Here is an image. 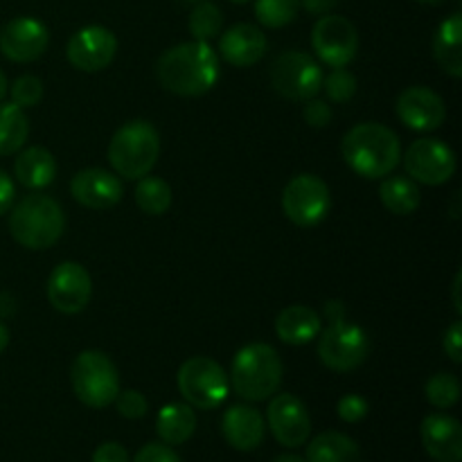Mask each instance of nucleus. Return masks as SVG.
<instances>
[{
	"label": "nucleus",
	"instance_id": "obj_1",
	"mask_svg": "<svg viewBox=\"0 0 462 462\" xmlns=\"http://www.w3.org/2000/svg\"><path fill=\"white\" fill-rule=\"evenodd\" d=\"M156 77L170 93L199 97L219 81V57L208 41L174 45L158 59Z\"/></svg>",
	"mask_w": 462,
	"mask_h": 462
},
{
	"label": "nucleus",
	"instance_id": "obj_2",
	"mask_svg": "<svg viewBox=\"0 0 462 462\" xmlns=\"http://www.w3.org/2000/svg\"><path fill=\"white\" fill-rule=\"evenodd\" d=\"M341 152L352 171L374 180L388 176L400 165L402 144L395 131L388 126L364 122L343 135Z\"/></svg>",
	"mask_w": 462,
	"mask_h": 462
},
{
	"label": "nucleus",
	"instance_id": "obj_3",
	"mask_svg": "<svg viewBox=\"0 0 462 462\" xmlns=\"http://www.w3.org/2000/svg\"><path fill=\"white\" fill-rule=\"evenodd\" d=\"M282 361L269 343H253L235 355L230 383L246 402H264L278 393L282 383Z\"/></svg>",
	"mask_w": 462,
	"mask_h": 462
},
{
	"label": "nucleus",
	"instance_id": "obj_4",
	"mask_svg": "<svg viewBox=\"0 0 462 462\" xmlns=\"http://www.w3.org/2000/svg\"><path fill=\"white\" fill-rule=\"evenodd\" d=\"M66 217L61 206L48 194H27L9 217V233L21 246L43 251L61 239Z\"/></svg>",
	"mask_w": 462,
	"mask_h": 462
},
{
	"label": "nucleus",
	"instance_id": "obj_5",
	"mask_svg": "<svg viewBox=\"0 0 462 462\" xmlns=\"http://www.w3.org/2000/svg\"><path fill=\"white\" fill-rule=\"evenodd\" d=\"M161 153L156 126L144 120L126 122L116 131L108 144V162L126 180H138L152 174Z\"/></svg>",
	"mask_w": 462,
	"mask_h": 462
},
{
	"label": "nucleus",
	"instance_id": "obj_6",
	"mask_svg": "<svg viewBox=\"0 0 462 462\" xmlns=\"http://www.w3.org/2000/svg\"><path fill=\"white\" fill-rule=\"evenodd\" d=\"M70 382L77 400L90 409H106L120 393V373L99 350H84L77 355L70 368Z\"/></svg>",
	"mask_w": 462,
	"mask_h": 462
},
{
	"label": "nucleus",
	"instance_id": "obj_7",
	"mask_svg": "<svg viewBox=\"0 0 462 462\" xmlns=\"http://www.w3.org/2000/svg\"><path fill=\"white\" fill-rule=\"evenodd\" d=\"M176 383L192 409L210 411L224 404L228 397V377L226 370L210 356H192L180 365Z\"/></svg>",
	"mask_w": 462,
	"mask_h": 462
},
{
	"label": "nucleus",
	"instance_id": "obj_8",
	"mask_svg": "<svg viewBox=\"0 0 462 462\" xmlns=\"http://www.w3.org/2000/svg\"><path fill=\"white\" fill-rule=\"evenodd\" d=\"M271 84L282 97L291 102H307L323 88V70L314 57L289 50L271 66Z\"/></svg>",
	"mask_w": 462,
	"mask_h": 462
},
{
	"label": "nucleus",
	"instance_id": "obj_9",
	"mask_svg": "<svg viewBox=\"0 0 462 462\" xmlns=\"http://www.w3.org/2000/svg\"><path fill=\"white\" fill-rule=\"evenodd\" d=\"M332 208V194L328 183L314 174L293 176L282 192V210L291 224L300 228H314L328 217Z\"/></svg>",
	"mask_w": 462,
	"mask_h": 462
},
{
	"label": "nucleus",
	"instance_id": "obj_10",
	"mask_svg": "<svg viewBox=\"0 0 462 462\" xmlns=\"http://www.w3.org/2000/svg\"><path fill=\"white\" fill-rule=\"evenodd\" d=\"M370 341L368 334L359 325L346 323H329L319 338V356L329 370L337 373H352L368 359Z\"/></svg>",
	"mask_w": 462,
	"mask_h": 462
},
{
	"label": "nucleus",
	"instance_id": "obj_11",
	"mask_svg": "<svg viewBox=\"0 0 462 462\" xmlns=\"http://www.w3.org/2000/svg\"><path fill=\"white\" fill-rule=\"evenodd\" d=\"M311 48L323 63L346 68L359 50V34L347 18L328 14L311 30Z\"/></svg>",
	"mask_w": 462,
	"mask_h": 462
},
{
	"label": "nucleus",
	"instance_id": "obj_12",
	"mask_svg": "<svg viewBox=\"0 0 462 462\" xmlns=\"http://www.w3.org/2000/svg\"><path fill=\"white\" fill-rule=\"evenodd\" d=\"M409 179L424 185H442L456 174V153L438 138H420L404 156Z\"/></svg>",
	"mask_w": 462,
	"mask_h": 462
},
{
	"label": "nucleus",
	"instance_id": "obj_13",
	"mask_svg": "<svg viewBox=\"0 0 462 462\" xmlns=\"http://www.w3.org/2000/svg\"><path fill=\"white\" fill-rule=\"evenodd\" d=\"M48 298L61 314H79L93 296V282L88 271L77 262H61L48 278Z\"/></svg>",
	"mask_w": 462,
	"mask_h": 462
},
{
	"label": "nucleus",
	"instance_id": "obj_14",
	"mask_svg": "<svg viewBox=\"0 0 462 462\" xmlns=\"http://www.w3.org/2000/svg\"><path fill=\"white\" fill-rule=\"evenodd\" d=\"M117 39L111 30L102 25L81 27L68 41V61L81 72H99L108 68L116 59Z\"/></svg>",
	"mask_w": 462,
	"mask_h": 462
},
{
	"label": "nucleus",
	"instance_id": "obj_15",
	"mask_svg": "<svg viewBox=\"0 0 462 462\" xmlns=\"http://www.w3.org/2000/svg\"><path fill=\"white\" fill-rule=\"evenodd\" d=\"M266 422H269L275 440L289 449L302 447L311 436V420L307 406L289 393L271 400L269 409H266Z\"/></svg>",
	"mask_w": 462,
	"mask_h": 462
},
{
	"label": "nucleus",
	"instance_id": "obj_16",
	"mask_svg": "<svg viewBox=\"0 0 462 462\" xmlns=\"http://www.w3.org/2000/svg\"><path fill=\"white\" fill-rule=\"evenodd\" d=\"M48 27L36 18H14L0 30V52L16 63H30L48 48Z\"/></svg>",
	"mask_w": 462,
	"mask_h": 462
},
{
	"label": "nucleus",
	"instance_id": "obj_17",
	"mask_svg": "<svg viewBox=\"0 0 462 462\" xmlns=\"http://www.w3.org/2000/svg\"><path fill=\"white\" fill-rule=\"evenodd\" d=\"M70 192L72 199L88 210H108V208L117 206L125 197L120 179L113 171L99 170V167L77 171L72 176Z\"/></svg>",
	"mask_w": 462,
	"mask_h": 462
},
{
	"label": "nucleus",
	"instance_id": "obj_18",
	"mask_svg": "<svg viewBox=\"0 0 462 462\" xmlns=\"http://www.w3.org/2000/svg\"><path fill=\"white\" fill-rule=\"evenodd\" d=\"M397 116L409 129L413 131H436L440 129L447 117L445 99L431 88L413 86V88L402 90L397 97Z\"/></svg>",
	"mask_w": 462,
	"mask_h": 462
},
{
	"label": "nucleus",
	"instance_id": "obj_19",
	"mask_svg": "<svg viewBox=\"0 0 462 462\" xmlns=\"http://www.w3.org/2000/svg\"><path fill=\"white\" fill-rule=\"evenodd\" d=\"M420 436H422L427 454L436 462L462 460V429L458 420L451 418V415H427L422 420V427H420Z\"/></svg>",
	"mask_w": 462,
	"mask_h": 462
},
{
	"label": "nucleus",
	"instance_id": "obj_20",
	"mask_svg": "<svg viewBox=\"0 0 462 462\" xmlns=\"http://www.w3.org/2000/svg\"><path fill=\"white\" fill-rule=\"evenodd\" d=\"M266 45L269 41L260 27L251 25V23H237L221 34L219 52L230 66L248 68L262 61V57L266 54Z\"/></svg>",
	"mask_w": 462,
	"mask_h": 462
},
{
	"label": "nucleus",
	"instance_id": "obj_21",
	"mask_svg": "<svg viewBox=\"0 0 462 462\" xmlns=\"http://www.w3.org/2000/svg\"><path fill=\"white\" fill-rule=\"evenodd\" d=\"M221 431H224V438L233 449L255 451L264 440V418L253 406H230L224 413Z\"/></svg>",
	"mask_w": 462,
	"mask_h": 462
},
{
	"label": "nucleus",
	"instance_id": "obj_22",
	"mask_svg": "<svg viewBox=\"0 0 462 462\" xmlns=\"http://www.w3.org/2000/svg\"><path fill=\"white\" fill-rule=\"evenodd\" d=\"M275 334L287 346H307L320 334V316L311 307L291 305L275 319Z\"/></svg>",
	"mask_w": 462,
	"mask_h": 462
},
{
	"label": "nucleus",
	"instance_id": "obj_23",
	"mask_svg": "<svg viewBox=\"0 0 462 462\" xmlns=\"http://www.w3.org/2000/svg\"><path fill=\"white\" fill-rule=\"evenodd\" d=\"M14 174L18 183L25 185L27 189H43L57 176V161L52 153L43 147H30L18 153L14 162Z\"/></svg>",
	"mask_w": 462,
	"mask_h": 462
},
{
	"label": "nucleus",
	"instance_id": "obj_24",
	"mask_svg": "<svg viewBox=\"0 0 462 462\" xmlns=\"http://www.w3.org/2000/svg\"><path fill=\"white\" fill-rule=\"evenodd\" d=\"M433 54L442 70L451 77H462V16L454 14L440 23L433 39Z\"/></svg>",
	"mask_w": 462,
	"mask_h": 462
},
{
	"label": "nucleus",
	"instance_id": "obj_25",
	"mask_svg": "<svg viewBox=\"0 0 462 462\" xmlns=\"http://www.w3.org/2000/svg\"><path fill=\"white\" fill-rule=\"evenodd\" d=\"M197 431V415L189 404L162 406L156 418V433L165 445H183Z\"/></svg>",
	"mask_w": 462,
	"mask_h": 462
},
{
	"label": "nucleus",
	"instance_id": "obj_26",
	"mask_svg": "<svg viewBox=\"0 0 462 462\" xmlns=\"http://www.w3.org/2000/svg\"><path fill=\"white\" fill-rule=\"evenodd\" d=\"M307 462H361V449L350 436L325 431L307 447Z\"/></svg>",
	"mask_w": 462,
	"mask_h": 462
},
{
	"label": "nucleus",
	"instance_id": "obj_27",
	"mask_svg": "<svg viewBox=\"0 0 462 462\" xmlns=\"http://www.w3.org/2000/svg\"><path fill=\"white\" fill-rule=\"evenodd\" d=\"M379 197L386 210L393 215H413L422 203V194H420L418 183L409 176H388L379 185Z\"/></svg>",
	"mask_w": 462,
	"mask_h": 462
},
{
	"label": "nucleus",
	"instance_id": "obj_28",
	"mask_svg": "<svg viewBox=\"0 0 462 462\" xmlns=\"http://www.w3.org/2000/svg\"><path fill=\"white\" fill-rule=\"evenodd\" d=\"M30 122L25 111L14 102L0 104V156H12L25 144Z\"/></svg>",
	"mask_w": 462,
	"mask_h": 462
},
{
	"label": "nucleus",
	"instance_id": "obj_29",
	"mask_svg": "<svg viewBox=\"0 0 462 462\" xmlns=\"http://www.w3.org/2000/svg\"><path fill=\"white\" fill-rule=\"evenodd\" d=\"M135 203L144 215H165L171 206V188L158 176H143L135 185Z\"/></svg>",
	"mask_w": 462,
	"mask_h": 462
},
{
	"label": "nucleus",
	"instance_id": "obj_30",
	"mask_svg": "<svg viewBox=\"0 0 462 462\" xmlns=\"http://www.w3.org/2000/svg\"><path fill=\"white\" fill-rule=\"evenodd\" d=\"M224 27V14L217 5L208 3V0H201L197 3V7L189 14V32L197 41H210L215 39L217 34Z\"/></svg>",
	"mask_w": 462,
	"mask_h": 462
},
{
	"label": "nucleus",
	"instance_id": "obj_31",
	"mask_svg": "<svg viewBox=\"0 0 462 462\" xmlns=\"http://www.w3.org/2000/svg\"><path fill=\"white\" fill-rule=\"evenodd\" d=\"M300 0H255V16L264 27L278 30L298 16Z\"/></svg>",
	"mask_w": 462,
	"mask_h": 462
},
{
	"label": "nucleus",
	"instance_id": "obj_32",
	"mask_svg": "<svg viewBox=\"0 0 462 462\" xmlns=\"http://www.w3.org/2000/svg\"><path fill=\"white\" fill-rule=\"evenodd\" d=\"M424 393H427V400L436 409H451L460 400V382L456 374L438 373L429 379L427 386H424Z\"/></svg>",
	"mask_w": 462,
	"mask_h": 462
},
{
	"label": "nucleus",
	"instance_id": "obj_33",
	"mask_svg": "<svg viewBox=\"0 0 462 462\" xmlns=\"http://www.w3.org/2000/svg\"><path fill=\"white\" fill-rule=\"evenodd\" d=\"M323 88L332 102L346 104L355 97L356 77L346 68H334L328 77H323Z\"/></svg>",
	"mask_w": 462,
	"mask_h": 462
},
{
	"label": "nucleus",
	"instance_id": "obj_34",
	"mask_svg": "<svg viewBox=\"0 0 462 462\" xmlns=\"http://www.w3.org/2000/svg\"><path fill=\"white\" fill-rule=\"evenodd\" d=\"M43 97V84L39 77L23 75L12 84V102L21 108H32Z\"/></svg>",
	"mask_w": 462,
	"mask_h": 462
},
{
	"label": "nucleus",
	"instance_id": "obj_35",
	"mask_svg": "<svg viewBox=\"0 0 462 462\" xmlns=\"http://www.w3.org/2000/svg\"><path fill=\"white\" fill-rule=\"evenodd\" d=\"M113 404L117 406V413L126 420H140L147 415L149 404H147V397L138 391H122L117 393L116 402Z\"/></svg>",
	"mask_w": 462,
	"mask_h": 462
},
{
	"label": "nucleus",
	"instance_id": "obj_36",
	"mask_svg": "<svg viewBox=\"0 0 462 462\" xmlns=\"http://www.w3.org/2000/svg\"><path fill=\"white\" fill-rule=\"evenodd\" d=\"M368 411H370L368 402H365L361 395L341 397V402H338V406H337L338 418H341L343 422H350V424L361 422V420L368 415Z\"/></svg>",
	"mask_w": 462,
	"mask_h": 462
},
{
	"label": "nucleus",
	"instance_id": "obj_37",
	"mask_svg": "<svg viewBox=\"0 0 462 462\" xmlns=\"http://www.w3.org/2000/svg\"><path fill=\"white\" fill-rule=\"evenodd\" d=\"M302 117H305L307 125L314 126V129H323V126H328L329 122H332V108H329L328 102H320V99L311 97L307 99Z\"/></svg>",
	"mask_w": 462,
	"mask_h": 462
},
{
	"label": "nucleus",
	"instance_id": "obj_38",
	"mask_svg": "<svg viewBox=\"0 0 462 462\" xmlns=\"http://www.w3.org/2000/svg\"><path fill=\"white\" fill-rule=\"evenodd\" d=\"M134 462H180V458L174 454V449H170V445L152 442V445H144L143 449L138 451Z\"/></svg>",
	"mask_w": 462,
	"mask_h": 462
},
{
	"label": "nucleus",
	"instance_id": "obj_39",
	"mask_svg": "<svg viewBox=\"0 0 462 462\" xmlns=\"http://www.w3.org/2000/svg\"><path fill=\"white\" fill-rule=\"evenodd\" d=\"M442 347H445L447 356H449L454 364H460L462 361V323L456 320L449 329L445 332V338H442Z\"/></svg>",
	"mask_w": 462,
	"mask_h": 462
},
{
	"label": "nucleus",
	"instance_id": "obj_40",
	"mask_svg": "<svg viewBox=\"0 0 462 462\" xmlns=\"http://www.w3.org/2000/svg\"><path fill=\"white\" fill-rule=\"evenodd\" d=\"M93 462H129V454L120 442H104L95 449Z\"/></svg>",
	"mask_w": 462,
	"mask_h": 462
},
{
	"label": "nucleus",
	"instance_id": "obj_41",
	"mask_svg": "<svg viewBox=\"0 0 462 462\" xmlns=\"http://www.w3.org/2000/svg\"><path fill=\"white\" fill-rule=\"evenodd\" d=\"M14 199H16V188H14V180L9 179L3 170H0V217H3L5 212L12 210Z\"/></svg>",
	"mask_w": 462,
	"mask_h": 462
},
{
	"label": "nucleus",
	"instance_id": "obj_42",
	"mask_svg": "<svg viewBox=\"0 0 462 462\" xmlns=\"http://www.w3.org/2000/svg\"><path fill=\"white\" fill-rule=\"evenodd\" d=\"M305 9L314 16H328L334 7L338 5V0H302Z\"/></svg>",
	"mask_w": 462,
	"mask_h": 462
},
{
	"label": "nucleus",
	"instance_id": "obj_43",
	"mask_svg": "<svg viewBox=\"0 0 462 462\" xmlns=\"http://www.w3.org/2000/svg\"><path fill=\"white\" fill-rule=\"evenodd\" d=\"M325 319H328L329 323L346 320V307H343V302H338V300L325 302Z\"/></svg>",
	"mask_w": 462,
	"mask_h": 462
},
{
	"label": "nucleus",
	"instance_id": "obj_44",
	"mask_svg": "<svg viewBox=\"0 0 462 462\" xmlns=\"http://www.w3.org/2000/svg\"><path fill=\"white\" fill-rule=\"evenodd\" d=\"M460 282H462V273L456 275L454 280V307L458 314H462V300H460Z\"/></svg>",
	"mask_w": 462,
	"mask_h": 462
},
{
	"label": "nucleus",
	"instance_id": "obj_45",
	"mask_svg": "<svg viewBox=\"0 0 462 462\" xmlns=\"http://www.w3.org/2000/svg\"><path fill=\"white\" fill-rule=\"evenodd\" d=\"M7 346H9V329H7V325L0 323V355L7 350Z\"/></svg>",
	"mask_w": 462,
	"mask_h": 462
},
{
	"label": "nucleus",
	"instance_id": "obj_46",
	"mask_svg": "<svg viewBox=\"0 0 462 462\" xmlns=\"http://www.w3.org/2000/svg\"><path fill=\"white\" fill-rule=\"evenodd\" d=\"M273 462H307V460L300 458V456H296V454H282V456H278Z\"/></svg>",
	"mask_w": 462,
	"mask_h": 462
},
{
	"label": "nucleus",
	"instance_id": "obj_47",
	"mask_svg": "<svg viewBox=\"0 0 462 462\" xmlns=\"http://www.w3.org/2000/svg\"><path fill=\"white\" fill-rule=\"evenodd\" d=\"M7 77L3 75V70H0V102H3V97L7 95Z\"/></svg>",
	"mask_w": 462,
	"mask_h": 462
},
{
	"label": "nucleus",
	"instance_id": "obj_48",
	"mask_svg": "<svg viewBox=\"0 0 462 462\" xmlns=\"http://www.w3.org/2000/svg\"><path fill=\"white\" fill-rule=\"evenodd\" d=\"M422 5H438V3H445V0H418Z\"/></svg>",
	"mask_w": 462,
	"mask_h": 462
},
{
	"label": "nucleus",
	"instance_id": "obj_49",
	"mask_svg": "<svg viewBox=\"0 0 462 462\" xmlns=\"http://www.w3.org/2000/svg\"><path fill=\"white\" fill-rule=\"evenodd\" d=\"M230 3H235V5H246L248 0H230Z\"/></svg>",
	"mask_w": 462,
	"mask_h": 462
},
{
	"label": "nucleus",
	"instance_id": "obj_50",
	"mask_svg": "<svg viewBox=\"0 0 462 462\" xmlns=\"http://www.w3.org/2000/svg\"><path fill=\"white\" fill-rule=\"evenodd\" d=\"M183 3H189V5L194 3V5H197V3H201V0H183Z\"/></svg>",
	"mask_w": 462,
	"mask_h": 462
}]
</instances>
